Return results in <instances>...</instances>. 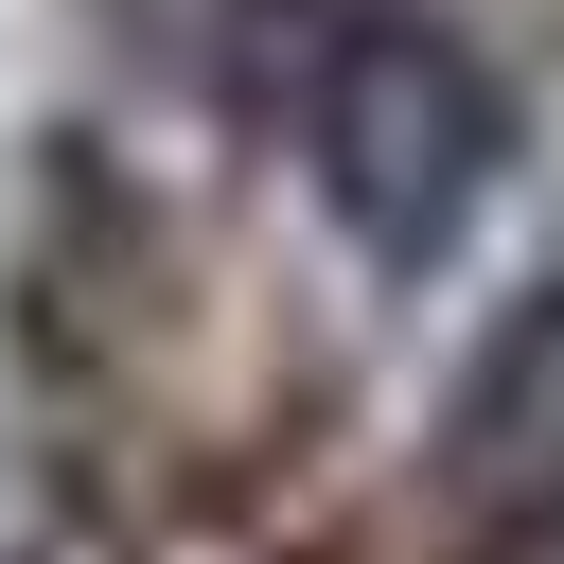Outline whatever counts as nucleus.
I'll return each instance as SVG.
<instances>
[{"instance_id":"1","label":"nucleus","mask_w":564,"mask_h":564,"mask_svg":"<svg viewBox=\"0 0 564 564\" xmlns=\"http://www.w3.org/2000/svg\"><path fill=\"white\" fill-rule=\"evenodd\" d=\"M282 123H300L317 212H335L370 264H441V247L494 212V176H511V88H494L423 0L282 18Z\"/></svg>"},{"instance_id":"2","label":"nucleus","mask_w":564,"mask_h":564,"mask_svg":"<svg viewBox=\"0 0 564 564\" xmlns=\"http://www.w3.org/2000/svg\"><path fill=\"white\" fill-rule=\"evenodd\" d=\"M441 494H458L476 564H564V282L494 300V335L458 352V405H441Z\"/></svg>"}]
</instances>
